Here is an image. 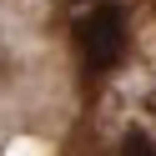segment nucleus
I'll use <instances>...</instances> for the list:
<instances>
[{
	"label": "nucleus",
	"instance_id": "1",
	"mask_svg": "<svg viewBox=\"0 0 156 156\" xmlns=\"http://www.w3.org/2000/svg\"><path fill=\"white\" fill-rule=\"evenodd\" d=\"M76 51H81V66L86 71H111L116 61L126 55V10L121 5H96L76 20Z\"/></svg>",
	"mask_w": 156,
	"mask_h": 156
},
{
	"label": "nucleus",
	"instance_id": "2",
	"mask_svg": "<svg viewBox=\"0 0 156 156\" xmlns=\"http://www.w3.org/2000/svg\"><path fill=\"white\" fill-rule=\"evenodd\" d=\"M116 156H156V141H151L146 131H126V136H121V151H116Z\"/></svg>",
	"mask_w": 156,
	"mask_h": 156
}]
</instances>
